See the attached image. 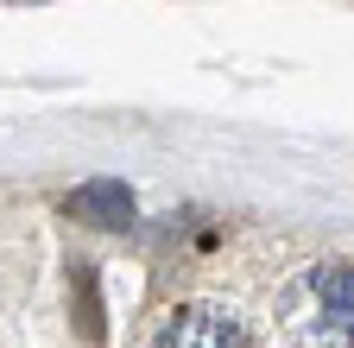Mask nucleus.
I'll return each instance as SVG.
<instances>
[{
    "instance_id": "nucleus-3",
    "label": "nucleus",
    "mask_w": 354,
    "mask_h": 348,
    "mask_svg": "<svg viewBox=\"0 0 354 348\" xmlns=\"http://www.w3.org/2000/svg\"><path fill=\"white\" fill-rule=\"evenodd\" d=\"M133 209L140 203H133V190L120 178H88L64 196V215H76L88 228H133Z\"/></svg>"
},
{
    "instance_id": "nucleus-2",
    "label": "nucleus",
    "mask_w": 354,
    "mask_h": 348,
    "mask_svg": "<svg viewBox=\"0 0 354 348\" xmlns=\"http://www.w3.org/2000/svg\"><path fill=\"white\" fill-rule=\"evenodd\" d=\"M152 348H253V342L221 304H177Z\"/></svg>"
},
{
    "instance_id": "nucleus-1",
    "label": "nucleus",
    "mask_w": 354,
    "mask_h": 348,
    "mask_svg": "<svg viewBox=\"0 0 354 348\" xmlns=\"http://www.w3.org/2000/svg\"><path fill=\"white\" fill-rule=\"evenodd\" d=\"M285 348H354V266L317 259L279 291Z\"/></svg>"
},
{
    "instance_id": "nucleus-4",
    "label": "nucleus",
    "mask_w": 354,
    "mask_h": 348,
    "mask_svg": "<svg viewBox=\"0 0 354 348\" xmlns=\"http://www.w3.org/2000/svg\"><path fill=\"white\" fill-rule=\"evenodd\" d=\"M76 291H82V336L102 342V304H95V273H88V259H76Z\"/></svg>"
}]
</instances>
